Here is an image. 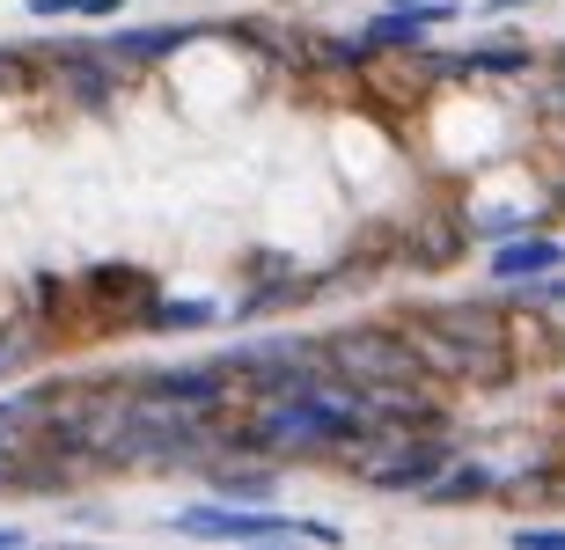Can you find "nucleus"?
<instances>
[{
    "instance_id": "obj_1",
    "label": "nucleus",
    "mask_w": 565,
    "mask_h": 550,
    "mask_svg": "<svg viewBox=\"0 0 565 550\" xmlns=\"http://www.w3.org/2000/svg\"><path fill=\"white\" fill-rule=\"evenodd\" d=\"M551 265H558V242H514L500 257V272H551Z\"/></svg>"
}]
</instances>
